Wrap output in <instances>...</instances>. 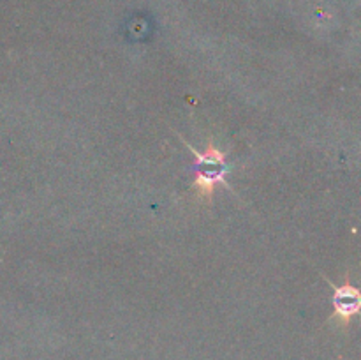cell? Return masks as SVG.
<instances>
[{
    "instance_id": "obj_2",
    "label": "cell",
    "mask_w": 361,
    "mask_h": 360,
    "mask_svg": "<svg viewBox=\"0 0 361 360\" xmlns=\"http://www.w3.org/2000/svg\"><path fill=\"white\" fill-rule=\"evenodd\" d=\"M328 284L334 288V302L335 307V316L342 321L344 325H348L349 321L353 320V316L360 313V307H361V295H360V289L355 288L353 284L349 282H344L342 286L334 284L330 279H326Z\"/></svg>"
},
{
    "instance_id": "obj_1",
    "label": "cell",
    "mask_w": 361,
    "mask_h": 360,
    "mask_svg": "<svg viewBox=\"0 0 361 360\" xmlns=\"http://www.w3.org/2000/svg\"><path fill=\"white\" fill-rule=\"evenodd\" d=\"M182 141L196 159V179H194L192 187L197 189L200 198L212 201L215 187H217V184H226V175L229 172V166L226 162V152L219 150L212 141L208 143V148L204 152L196 150L185 140Z\"/></svg>"
}]
</instances>
